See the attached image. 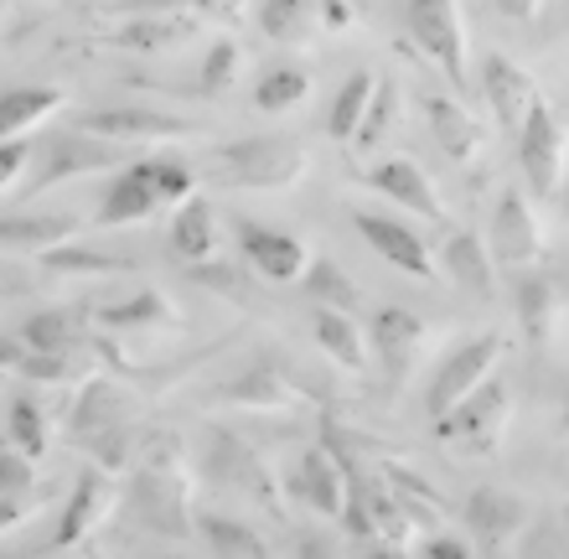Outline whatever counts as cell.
<instances>
[{
  "label": "cell",
  "instance_id": "obj_5",
  "mask_svg": "<svg viewBox=\"0 0 569 559\" xmlns=\"http://www.w3.org/2000/svg\"><path fill=\"white\" fill-rule=\"evenodd\" d=\"M508 425H512V393L502 378H492V383L481 393H471L461 409H450L446 420H435V436L461 456H497Z\"/></svg>",
  "mask_w": 569,
  "mask_h": 559
},
{
  "label": "cell",
  "instance_id": "obj_7",
  "mask_svg": "<svg viewBox=\"0 0 569 559\" xmlns=\"http://www.w3.org/2000/svg\"><path fill=\"white\" fill-rule=\"evenodd\" d=\"M368 348H373L378 368L389 378V389H405L415 378V368L425 363V352H430V327H425V317L405 311V306H383L373 317V327H368Z\"/></svg>",
  "mask_w": 569,
  "mask_h": 559
},
{
  "label": "cell",
  "instance_id": "obj_26",
  "mask_svg": "<svg viewBox=\"0 0 569 559\" xmlns=\"http://www.w3.org/2000/svg\"><path fill=\"white\" fill-rule=\"evenodd\" d=\"M378 477H383V487H389L393 492V502H399V513L409 518V523H415V533H440V523H446V502H440V492H435L430 482H425L420 471L415 467H405V461H399V467H378Z\"/></svg>",
  "mask_w": 569,
  "mask_h": 559
},
{
  "label": "cell",
  "instance_id": "obj_17",
  "mask_svg": "<svg viewBox=\"0 0 569 559\" xmlns=\"http://www.w3.org/2000/svg\"><path fill=\"white\" fill-rule=\"evenodd\" d=\"M114 498H120L114 477H109V471H99V467H83V471H78V482H73V492H68V508H62V523H58V539H52V545H58V549L83 545L99 523H109Z\"/></svg>",
  "mask_w": 569,
  "mask_h": 559
},
{
  "label": "cell",
  "instance_id": "obj_18",
  "mask_svg": "<svg viewBox=\"0 0 569 559\" xmlns=\"http://www.w3.org/2000/svg\"><path fill=\"white\" fill-rule=\"evenodd\" d=\"M368 187H373L378 197L399 202L405 212H415V218L446 223V202L435 197V187H430V177H425V167H420V161H409V156H389V161H378V167L368 171Z\"/></svg>",
  "mask_w": 569,
  "mask_h": 559
},
{
  "label": "cell",
  "instance_id": "obj_55",
  "mask_svg": "<svg viewBox=\"0 0 569 559\" xmlns=\"http://www.w3.org/2000/svg\"><path fill=\"white\" fill-rule=\"evenodd\" d=\"M565 212H569V187H565Z\"/></svg>",
  "mask_w": 569,
  "mask_h": 559
},
{
  "label": "cell",
  "instance_id": "obj_1",
  "mask_svg": "<svg viewBox=\"0 0 569 559\" xmlns=\"http://www.w3.org/2000/svg\"><path fill=\"white\" fill-rule=\"evenodd\" d=\"M140 467L136 482H130V508L146 529L166 533V539H187L197 529L192 513V467H187V451H181V436L171 430H156L140 446Z\"/></svg>",
  "mask_w": 569,
  "mask_h": 559
},
{
  "label": "cell",
  "instance_id": "obj_36",
  "mask_svg": "<svg viewBox=\"0 0 569 559\" xmlns=\"http://www.w3.org/2000/svg\"><path fill=\"white\" fill-rule=\"evenodd\" d=\"M21 342H27V352H37V358H68V348H73L78 337V317L73 311H37V317L21 321Z\"/></svg>",
  "mask_w": 569,
  "mask_h": 559
},
{
  "label": "cell",
  "instance_id": "obj_49",
  "mask_svg": "<svg viewBox=\"0 0 569 559\" xmlns=\"http://www.w3.org/2000/svg\"><path fill=\"white\" fill-rule=\"evenodd\" d=\"M42 498H0V533L16 529L21 518H31V508H37Z\"/></svg>",
  "mask_w": 569,
  "mask_h": 559
},
{
  "label": "cell",
  "instance_id": "obj_34",
  "mask_svg": "<svg viewBox=\"0 0 569 559\" xmlns=\"http://www.w3.org/2000/svg\"><path fill=\"white\" fill-rule=\"evenodd\" d=\"M177 321V306L166 301L161 290H136L130 301L120 306H104L99 311V327H120V332H136V327H171Z\"/></svg>",
  "mask_w": 569,
  "mask_h": 559
},
{
  "label": "cell",
  "instance_id": "obj_23",
  "mask_svg": "<svg viewBox=\"0 0 569 559\" xmlns=\"http://www.w3.org/2000/svg\"><path fill=\"white\" fill-rule=\"evenodd\" d=\"M161 212V197H156V187H150V177H146V167H124L114 182H109V192L99 197V223L104 228H130V223H150Z\"/></svg>",
  "mask_w": 569,
  "mask_h": 559
},
{
  "label": "cell",
  "instance_id": "obj_10",
  "mask_svg": "<svg viewBox=\"0 0 569 559\" xmlns=\"http://www.w3.org/2000/svg\"><path fill=\"white\" fill-rule=\"evenodd\" d=\"M290 492H296V502L300 508H311L316 518L342 523V513H347V467H342V456L331 451L327 440L306 446L300 461H296V471H290Z\"/></svg>",
  "mask_w": 569,
  "mask_h": 559
},
{
  "label": "cell",
  "instance_id": "obj_35",
  "mask_svg": "<svg viewBox=\"0 0 569 559\" xmlns=\"http://www.w3.org/2000/svg\"><path fill=\"white\" fill-rule=\"evenodd\" d=\"M306 296L316 301V311H342V317L358 311V286L347 280V270L337 259H311V270H306Z\"/></svg>",
  "mask_w": 569,
  "mask_h": 559
},
{
  "label": "cell",
  "instance_id": "obj_44",
  "mask_svg": "<svg viewBox=\"0 0 569 559\" xmlns=\"http://www.w3.org/2000/svg\"><path fill=\"white\" fill-rule=\"evenodd\" d=\"M21 378H31V383H68L73 368H68V358H37V352H27Z\"/></svg>",
  "mask_w": 569,
  "mask_h": 559
},
{
  "label": "cell",
  "instance_id": "obj_14",
  "mask_svg": "<svg viewBox=\"0 0 569 559\" xmlns=\"http://www.w3.org/2000/svg\"><path fill=\"white\" fill-rule=\"evenodd\" d=\"M481 89H487V104H492L497 124L512 130V136H523V124L533 120V109L543 104L533 73L518 68L512 58H502V52H487V58H481Z\"/></svg>",
  "mask_w": 569,
  "mask_h": 559
},
{
  "label": "cell",
  "instance_id": "obj_48",
  "mask_svg": "<svg viewBox=\"0 0 569 559\" xmlns=\"http://www.w3.org/2000/svg\"><path fill=\"white\" fill-rule=\"evenodd\" d=\"M21 363H27V342L16 332H0V373H21Z\"/></svg>",
  "mask_w": 569,
  "mask_h": 559
},
{
  "label": "cell",
  "instance_id": "obj_53",
  "mask_svg": "<svg viewBox=\"0 0 569 559\" xmlns=\"http://www.w3.org/2000/svg\"><path fill=\"white\" fill-rule=\"evenodd\" d=\"M0 27H6V6H0Z\"/></svg>",
  "mask_w": 569,
  "mask_h": 559
},
{
  "label": "cell",
  "instance_id": "obj_22",
  "mask_svg": "<svg viewBox=\"0 0 569 559\" xmlns=\"http://www.w3.org/2000/svg\"><path fill=\"white\" fill-rule=\"evenodd\" d=\"M124 425V393L109 383V378H89L83 389L73 393V409H68V436L78 446H89V440L109 436V430H120Z\"/></svg>",
  "mask_w": 569,
  "mask_h": 559
},
{
  "label": "cell",
  "instance_id": "obj_37",
  "mask_svg": "<svg viewBox=\"0 0 569 559\" xmlns=\"http://www.w3.org/2000/svg\"><path fill=\"white\" fill-rule=\"evenodd\" d=\"M306 99H311V73H306V68H270L254 89V104L264 109V114H290V109H300Z\"/></svg>",
  "mask_w": 569,
  "mask_h": 559
},
{
  "label": "cell",
  "instance_id": "obj_25",
  "mask_svg": "<svg viewBox=\"0 0 569 559\" xmlns=\"http://www.w3.org/2000/svg\"><path fill=\"white\" fill-rule=\"evenodd\" d=\"M425 114H430V136L440 140V151L450 156V161H477L481 146H487V124L471 114L466 104H456V99H425Z\"/></svg>",
  "mask_w": 569,
  "mask_h": 559
},
{
  "label": "cell",
  "instance_id": "obj_29",
  "mask_svg": "<svg viewBox=\"0 0 569 559\" xmlns=\"http://www.w3.org/2000/svg\"><path fill=\"white\" fill-rule=\"evenodd\" d=\"M311 332H316V348L327 352L337 368H347V373H362L368 358H373V348H368L358 317H342V311H316Z\"/></svg>",
  "mask_w": 569,
  "mask_h": 559
},
{
  "label": "cell",
  "instance_id": "obj_33",
  "mask_svg": "<svg viewBox=\"0 0 569 559\" xmlns=\"http://www.w3.org/2000/svg\"><path fill=\"white\" fill-rule=\"evenodd\" d=\"M47 274H68V280H109V274H136V259L120 254H93L83 243H62L52 254H42Z\"/></svg>",
  "mask_w": 569,
  "mask_h": 559
},
{
  "label": "cell",
  "instance_id": "obj_27",
  "mask_svg": "<svg viewBox=\"0 0 569 559\" xmlns=\"http://www.w3.org/2000/svg\"><path fill=\"white\" fill-rule=\"evenodd\" d=\"M171 254L181 264H192V270H202L218 254V212H212L208 197H192V202L177 208V218H171Z\"/></svg>",
  "mask_w": 569,
  "mask_h": 559
},
{
  "label": "cell",
  "instance_id": "obj_6",
  "mask_svg": "<svg viewBox=\"0 0 569 559\" xmlns=\"http://www.w3.org/2000/svg\"><path fill=\"white\" fill-rule=\"evenodd\" d=\"M405 27L409 42L420 47L456 89H471V78H466V11L456 0H415L405 11Z\"/></svg>",
  "mask_w": 569,
  "mask_h": 559
},
{
  "label": "cell",
  "instance_id": "obj_3",
  "mask_svg": "<svg viewBox=\"0 0 569 559\" xmlns=\"http://www.w3.org/2000/svg\"><path fill=\"white\" fill-rule=\"evenodd\" d=\"M208 482L228 487V492H243V498L259 502L264 513L284 518V492L270 477V467H264V456H259L249 440L233 436L228 425H212L208 430Z\"/></svg>",
  "mask_w": 569,
  "mask_h": 559
},
{
  "label": "cell",
  "instance_id": "obj_39",
  "mask_svg": "<svg viewBox=\"0 0 569 559\" xmlns=\"http://www.w3.org/2000/svg\"><path fill=\"white\" fill-rule=\"evenodd\" d=\"M146 167V177H150V187H156V197H161V208L166 202H192V187H197V177H192V167L187 161H177V156H150V161H140Z\"/></svg>",
  "mask_w": 569,
  "mask_h": 559
},
{
  "label": "cell",
  "instance_id": "obj_51",
  "mask_svg": "<svg viewBox=\"0 0 569 559\" xmlns=\"http://www.w3.org/2000/svg\"><path fill=\"white\" fill-rule=\"evenodd\" d=\"M300 559H337L327 539H300Z\"/></svg>",
  "mask_w": 569,
  "mask_h": 559
},
{
  "label": "cell",
  "instance_id": "obj_15",
  "mask_svg": "<svg viewBox=\"0 0 569 559\" xmlns=\"http://www.w3.org/2000/svg\"><path fill=\"white\" fill-rule=\"evenodd\" d=\"M352 228H358V239L368 243L383 264H393L399 274H409V280H435L430 243H425L409 223L383 218V212H358V218H352Z\"/></svg>",
  "mask_w": 569,
  "mask_h": 559
},
{
  "label": "cell",
  "instance_id": "obj_13",
  "mask_svg": "<svg viewBox=\"0 0 569 559\" xmlns=\"http://www.w3.org/2000/svg\"><path fill=\"white\" fill-rule=\"evenodd\" d=\"M218 399L239 409H254V415H300V409L316 405L311 389H300L296 378L284 373L280 363H270V358H259L254 368H243V378L223 383Z\"/></svg>",
  "mask_w": 569,
  "mask_h": 559
},
{
  "label": "cell",
  "instance_id": "obj_31",
  "mask_svg": "<svg viewBox=\"0 0 569 559\" xmlns=\"http://www.w3.org/2000/svg\"><path fill=\"white\" fill-rule=\"evenodd\" d=\"M254 21L280 47H306L321 37V6H306V0H264L254 6Z\"/></svg>",
  "mask_w": 569,
  "mask_h": 559
},
{
  "label": "cell",
  "instance_id": "obj_11",
  "mask_svg": "<svg viewBox=\"0 0 569 559\" xmlns=\"http://www.w3.org/2000/svg\"><path fill=\"white\" fill-rule=\"evenodd\" d=\"M518 161H523V182L533 197H555L565 182V161H569V136L565 124L555 120V109L539 104L533 120L518 136Z\"/></svg>",
  "mask_w": 569,
  "mask_h": 559
},
{
  "label": "cell",
  "instance_id": "obj_38",
  "mask_svg": "<svg viewBox=\"0 0 569 559\" xmlns=\"http://www.w3.org/2000/svg\"><path fill=\"white\" fill-rule=\"evenodd\" d=\"M47 440H52V430H47L42 405H37V399H16L11 415H6V446H11V451H21L27 461H42Z\"/></svg>",
  "mask_w": 569,
  "mask_h": 559
},
{
  "label": "cell",
  "instance_id": "obj_8",
  "mask_svg": "<svg viewBox=\"0 0 569 559\" xmlns=\"http://www.w3.org/2000/svg\"><path fill=\"white\" fill-rule=\"evenodd\" d=\"M466 533L481 545V559H512V545L528 529V502L502 492V487H477L461 508Z\"/></svg>",
  "mask_w": 569,
  "mask_h": 559
},
{
  "label": "cell",
  "instance_id": "obj_41",
  "mask_svg": "<svg viewBox=\"0 0 569 559\" xmlns=\"http://www.w3.org/2000/svg\"><path fill=\"white\" fill-rule=\"evenodd\" d=\"M239 62H243V52H239V42L233 37H218V42L208 47V58H202V93H228V83H233V73H239Z\"/></svg>",
  "mask_w": 569,
  "mask_h": 559
},
{
  "label": "cell",
  "instance_id": "obj_50",
  "mask_svg": "<svg viewBox=\"0 0 569 559\" xmlns=\"http://www.w3.org/2000/svg\"><path fill=\"white\" fill-rule=\"evenodd\" d=\"M352 21H358V11H352V6H321V27H352Z\"/></svg>",
  "mask_w": 569,
  "mask_h": 559
},
{
  "label": "cell",
  "instance_id": "obj_47",
  "mask_svg": "<svg viewBox=\"0 0 569 559\" xmlns=\"http://www.w3.org/2000/svg\"><path fill=\"white\" fill-rule=\"evenodd\" d=\"M425 559H477V555L456 533H435V539H425Z\"/></svg>",
  "mask_w": 569,
  "mask_h": 559
},
{
  "label": "cell",
  "instance_id": "obj_43",
  "mask_svg": "<svg viewBox=\"0 0 569 559\" xmlns=\"http://www.w3.org/2000/svg\"><path fill=\"white\" fill-rule=\"evenodd\" d=\"M27 492H37L31 461L21 451H11V446H0V498H27Z\"/></svg>",
  "mask_w": 569,
  "mask_h": 559
},
{
  "label": "cell",
  "instance_id": "obj_12",
  "mask_svg": "<svg viewBox=\"0 0 569 559\" xmlns=\"http://www.w3.org/2000/svg\"><path fill=\"white\" fill-rule=\"evenodd\" d=\"M487 249L502 270H528L533 259L543 254V228H539V212L523 202L518 187L497 197L492 208V228H487Z\"/></svg>",
  "mask_w": 569,
  "mask_h": 559
},
{
  "label": "cell",
  "instance_id": "obj_46",
  "mask_svg": "<svg viewBox=\"0 0 569 559\" xmlns=\"http://www.w3.org/2000/svg\"><path fill=\"white\" fill-rule=\"evenodd\" d=\"M27 140H16V146H0V192H6V187L16 182V177H21V171H27Z\"/></svg>",
  "mask_w": 569,
  "mask_h": 559
},
{
  "label": "cell",
  "instance_id": "obj_30",
  "mask_svg": "<svg viewBox=\"0 0 569 559\" xmlns=\"http://www.w3.org/2000/svg\"><path fill=\"white\" fill-rule=\"evenodd\" d=\"M383 78L368 73V68H358V73L342 78V89H337V99H331V114H327V136L342 140V146H358V130L362 120H368V109H373V93Z\"/></svg>",
  "mask_w": 569,
  "mask_h": 559
},
{
  "label": "cell",
  "instance_id": "obj_40",
  "mask_svg": "<svg viewBox=\"0 0 569 559\" xmlns=\"http://www.w3.org/2000/svg\"><path fill=\"white\" fill-rule=\"evenodd\" d=\"M399 109H405L399 89H393V83H378L373 109H368V120H362V130H358V151H373L378 140L389 136L393 124H399Z\"/></svg>",
  "mask_w": 569,
  "mask_h": 559
},
{
  "label": "cell",
  "instance_id": "obj_24",
  "mask_svg": "<svg viewBox=\"0 0 569 559\" xmlns=\"http://www.w3.org/2000/svg\"><path fill=\"white\" fill-rule=\"evenodd\" d=\"M62 109H68V93L47 89V83H27V89L0 93V146L27 140L37 124H47L52 114H62Z\"/></svg>",
  "mask_w": 569,
  "mask_h": 559
},
{
  "label": "cell",
  "instance_id": "obj_45",
  "mask_svg": "<svg viewBox=\"0 0 569 559\" xmlns=\"http://www.w3.org/2000/svg\"><path fill=\"white\" fill-rule=\"evenodd\" d=\"M171 37H177V27H171V21H146V27H130L120 37L124 47H161V42H171Z\"/></svg>",
  "mask_w": 569,
  "mask_h": 559
},
{
  "label": "cell",
  "instance_id": "obj_42",
  "mask_svg": "<svg viewBox=\"0 0 569 559\" xmlns=\"http://www.w3.org/2000/svg\"><path fill=\"white\" fill-rule=\"evenodd\" d=\"M83 451L93 456V467H99V471H109V477H120V471L130 467V451H136V430H130V425H120V430H109V436L89 440Z\"/></svg>",
  "mask_w": 569,
  "mask_h": 559
},
{
  "label": "cell",
  "instance_id": "obj_56",
  "mask_svg": "<svg viewBox=\"0 0 569 559\" xmlns=\"http://www.w3.org/2000/svg\"><path fill=\"white\" fill-rule=\"evenodd\" d=\"M565 420H569V399H565Z\"/></svg>",
  "mask_w": 569,
  "mask_h": 559
},
{
  "label": "cell",
  "instance_id": "obj_2",
  "mask_svg": "<svg viewBox=\"0 0 569 559\" xmlns=\"http://www.w3.org/2000/svg\"><path fill=\"white\" fill-rule=\"evenodd\" d=\"M306 146L296 136H249L212 156V182L233 192H284L306 177Z\"/></svg>",
  "mask_w": 569,
  "mask_h": 559
},
{
  "label": "cell",
  "instance_id": "obj_4",
  "mask_svg": "<svg viewBox=\"0 0 569 559\" xmlns=\"http://www.w3.org/2000/svg\"><path fill=\"white\" fill-rule=\"evenodd\" d=\"M502 352H508V337L502 332H487L477 342H466L446 358V363L435 368V383L425 393V409H430V420H446L450 409H461L471 393H481L487 383L497 378V363H502Z\"/></svg>",
  "mask_w": 569,
  "mask_h": 559
},
{
  "label": "cell",
  "instance_id": "obj_54",
  "mask_svg": "<svg viewBox=\"0 0 569 559\" xmlns=\"http://www.w3.org/2000/svg\"><path fill=\"white\" fill-rule=\"evenodd\" d=\"M156 559H181V555H156Z\"/></svg>",
  "mask_w": 569,
  "mask_h": 559
},
{
  "label": "cell",
  "instance_id": "obj_9",
  "mask_svg": "<svg viewBox=\"0 0 569 559\" xmlns=\"http://www.w3.org/2000/svg\"><path fill=\"white\" fill-rule=\"evenodd\" d=\"M233 239H239L243 259L254 264V274H264L270 286H296L311 270V249L296 233H284V228H270V223H259V218H239Z\"/></svg>",
  "mask_w": 569,
  "mask_h": 559
},
{
  "label": "cell",
  "instance_id": "obj_32",
  "mask_svg": "<svg viewBox=\"0 0 569 559\" xmlns=\"http://www.w3.org/2000/svg\"><path fill=\"white\" fill-rule=\"evenodd\" d=\"M197 533L212 549V559H270L264 533H254L249 523H239L228 513H197Z\"/></svg>",
  "mask_w": 569,
  "mask_h": 559
},
{
  "label": "cell",
  "instance_id": "obj_20",
  "mask_svg": "<svg viewBox=\"0 0 569 559\" xmlns=\"http://www.w3.org/2000/svg\"><path fill=\"white\" fill-rule=\"evenodd\" d=\"M440 264L466 296H481V301H492L497 296V259L492 249L481 243V233L471 228H456L446 243H440Z\"/></svg>",
  "mask_w": 569,
  "mask_h": 559
},
{
  "label": "cell",
  "instance_id": "obj_16",
  "mask_svg": "<svg viewBox=\"0 0 569 559\" xmlns=\"http://www.w3.org/2000/svg\"><path fill=\"white\" fill-rule=\"evenodd\" d=\"M78 136H93L104 146H130V140H187L197 136V124L161 114V109H93L78 120Z\"/></svg>",
  "mask_w": 569,
  "mask_h": 559
},
{
  "label": "cell",
  "instance_id": "obj_28",
  "mask_svg": "<svg viewBox=\"0 0 569 559\" xmlns=\"http://www.w3.org/2000/svg\"><path fill=\"white\" fill-rule=\"evenodd\" d=\"M512 306H518L523 337L533 348H543V342L555 337L559 317H565V290H559V280H549V274H528L523 286H518V296H512Z\"/></svg>",
  "mask_w": 569,
  "mask_h": 559
},
{
  "label": "cell",
  "instance_id": "obj_19",
  "mask_svg": "<svg viewBox=\"0 0 569 559\" xmlns=\"http://www.w3.org/2000/svg\"><path fill=\"white\" fill-rule=\"evenodd\" d=\"M120 161L114 156V146H104V140H93V136H62V140H52L47 146V161H42V171H37V182L27 187V197H42V192H52L58 182H73V177H93V171H109Z\"/></svg>",
  "mask_w": 569,
  "mask_h": 559
},
{
  "label": "cell",
  "instance_id": "obj_52",
  "mask_svg": "<svg viewBox=\"0 0 569 559\" xmlns=\"http://www.w3.org/2000/svg\"><path fill=\"white\" fill-rule=\"evenodd\" d=\"M497 11L508 16V21H533V16H539V6H512V0H508V6H497Z\"/></svg>",
  "mask_w": 569,
  "mask_h": 559
},
{
  "label": "cell",
  "instance_id": "obj_21",
  "mask_svg": "<svg viewBox=\"0 0 569 559\" xmlns=\"http://www.w3.org/2000/svg\"><path fill=\"white\" fill-rule=\"evenodd\" d=\"M73 233H78L73 212H11V218H0V249L31 254V259L62 249Z\"/></svg>",
  "mask_w": 569,
  "mask_h": 559
}]
</instances>
